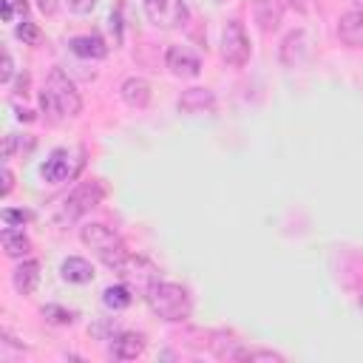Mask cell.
Instances as JSON below:
<instances>
[{"mask_svg":"<svg viewBox=\"0 0 363 363\" xmlns=\"http://www.w3.org/2000/svg\"><path fill=\"white\" fill-rule=\"evenodd\" d=\"M145 303L150 306L153 315H159L167 323H182L193 312L190 292L182 284H173V281H153L145 289Z\"/></svg>","mask_w":363,"mask_h":363,"instance_id":"cell-1","label":"cell"},{"mask_svg":"<svg viewBox=\"0 0 363 363\" xmlns=\"http://www.w3.org/2000/svg\"><path fill=\"white\" fill-rule=\"evenodd\" d=\"M79 238H82V244H85V247H88V250H91L108 269H113V272L130 258V252H128L122 235H119L116 230H111L108 224H102V221L82 224Z\"/></svg>","mask_w":363,"mask_h":363,"instance_id":"cell-2","label":"cell"},{"mask_svg":"<svg viewBox=\"0 0 363 363\" xmlns=\"http://www.w3.org/2000/svg\"><path fill=\"white\" fill-rule=\"evenodd\" d=\"M40 102L45 111H51L60 119H71L82 111V99L79 91L74 85V79L62 71V68H51L45 77V88L40 94Z\"/></svg>","mask_w":363,"mask_h":363,"instance_id":"cell-3","label":"cell"},{"mask_svg":"<svg viewBox=\"0 0 363 363\" xmlns=\"http://www.w3.org/2000/svg\"><path fill=\"white\" fill-rule=\"evenodd\" d=\"M102 196H105V184H102L99 179H91V182L77 184V187L60 201V210H57L54 221L62 224V227L71 224V221H77V218L85 216L91 207H96V204L102 201Z\"/></svg>","mask_w":363,"mask_h":363,"instance_id":"cell-4","label":"cell"},{"mask_svg":"<svg viewBox=\"0 0 363 363\" xmlns=\"http://www.w3.org/2000/svg\"><path fill=\"white\" fill-rule=\"evenodd\" d=\"M82 156H85L82 150H68V147H57V150H51V156H48L45 164H43V179L51 182V184L71 182V179L82 170V164H85Z\"/></svg>","mask_w":363,"mask_h":363,"instance_id":"cell-5","label":"cell"},{"mask_svg":"<svg viewBox=\"0 0 363 363\" xmlns=\"http://www.w3.org/2000/svg\"><path fill=\"white\" fill-rule=\"evenodd\" d=\"M221 60L233 68H244L247 60H250V40H247V31H244V23L241 20H230L224 28H221Z\"/></svg>","mask_w":363,"mask_h":363,"instance_id":"cell-6","label":"cell"},{"mask_svg":"<svg viewBox=\"0 0 363 363\" xmlns=\"http://www.w3.org/2000/svg\"><path fill=\"white\" fill-rule=\"evenodd\" d=\"M142 3H145V14L159 28H176L187 20L184 0H142Z\"/></svg>","mask_w":363,"mask_h":363,"instance_id":"cell-7","label":"cell"},{"mask_svg":"<svg viewBox=\"0 0 363 363\" xmlns=\"http://www.w3.org/2000/svg\"><path fill=\"white\" fill-rule=\"evenodd\" d=\"M164 65L170 68L173 77H182V79H193L201 74V60L199 54H193L190 48L184 45H170L167 54H164Z\"/></svg>","mask_w":363,"mask_h":363,"instance_id":"cell-8","label":"cell"},{"mask_svg":"<svg viewBox=\"0 0 363 363\" xmlns=\"http://www.w3.org/2000/svg\"><path fill=\"white\" fill-rule=\"evenodd\" d=\"M116 272L122 275L125 284H136V289H142V295H145V289H147L153 281H159V269H156L147 258H139V255H130Z\"/></svg>","mask_w":363,"mask_h":363,"instance_id":"cell-9","label":"cell"},{"mask_svg":"<svg viewBox=\"0 0 363 363\" xmlns=\"http://www.w3.org/2000/svg\"><path fill=\"white\" fill-rule=\"evenodd\" d=\"M309 51V40H306V31L303 28H292L284 40H281V48H278V60L289 68H295L298 62H303Z\"/></svg>","mask_w":363,"mask_h":363,"instance_id":"cell-10","label":"cell"},{"mask_svg":"<svg viewBox=\"0 0 363 363\" xmlns=\"http://www.w3.org/2000/svg\"><path fill=\"white\" fill-rule=\"evenodd\" d=\"M147 340L142 332H119L111 337V357L113 360H136L145 352Z\"/></svg>","mask_w":363,"mask_h":363,"instance_id":"cell-11","label":"cell"},{"mask_svg":"<svg viewBox=\"0 0 363 363\" xmlns=\"http://www.w3.org/2000/svg\"><path fill=\"white\" fill-rule=\"evenodd\" d=\"M179 111L182 113H213L216 111V94L210 88H187L182 96H179Z\"/></svg>","mask_w":363,"mask_h":363,"instance_id":"cell-12","label":"cell"},{"mask_svg":"<svg viewBox=\"0 0 363 363\" xmlns=\"http://www.w3.org/2000/svg\"><path fill=\"white\" fill-rule=\"evenodd\" d=\"M337 37L349 48H363V9H352L337 20Z\"/></svg>","mask_w":363,"mask_h":363,"instance_id":"cell-13","label":"cell"},{"mask_svg":"<svg viewBox=\"0 0 363 363\" xmlns=\"http://www.w3.org/2000/svg\"><path fill=\"white\" fill-rule=\"evenodd\" d=\"M252 17H255L258 28L264 34H269V31H275L281 26L284 6H281V0H252Z\"/></svg>","mask_w":363,"mask_h":363,"instance_id":"cell-14","label":"cell"},{"mask_svg":"<svg viewBox=\"0 0 363 363\" xmlns=\"http://www.w3.org/2000/svg\"><path fill=\"white\" fill-rule=\"evenodd\" d=\"M11 284L20 295H31L40 284V264L34 258H20V264L11 272Z\"/></svg>","mask_w":363,"mask_h":363,"instance_id":"cell-15","label":"cell"},{"mask_svg":"<svg viewBox=\"0 0 363 363\" xmlns=\"http://www.w3.org/2000/svg\"><path fill=\"white\" fill-rule=\"evenodd\" d=\"M119 96L130 108H147V102H150V82L145 77H128L119 85Z\"/></svg>","mask_w":363,"mask_h":363,"instance_id":"cell-16","label":"cell"},{"mask_svg":"<svg viewBox=\"0 0 363 363\" xmlns=\"http://www.w3.org/2000/svg\"><path fill=\"white\" fill-rule=\"evenodd\" d=\"M68 48L79 57V60H102L108 57V45L99 34H79V37H71Z\"/></svg>","mask_w":363,"mask_h":363,"instance_id":"cell-17","label":"cell"},{"mask_svg":"<svg viewBox=\"0 0 363 363\" xmlns=\"http://www.w3.org/2000/svg\"><path fill=\"white\" fill-rule=\"evenodd\" d=\"M60 275L68 284H88V281H94V267H91V261H85L79 255H71L60 264Z\"/></svg>","mask_w":363,"mask_h":363,"instance_id":"cell-18","label":"cell"},{"mask_svg":"<svg viewBox=\"0 0 363 363\" xmlns=\"http://www.w3.org/2000/svg\"><path fill=\"white\" fill-rule=\"evenodd\" d=\"M0 241H3V250H6L9 258H26V255L31 252V241H28V235H26L23 230L9 227V224L3 227Z\"/></svg>","mask_w":363,"mask_h":363,"instance_id":"cell-19","label":"cell"},{"mask_svg":"<svg viewBox=\"0 0 363 363\" xmlns=\"http://www.w3.org/2000/svg\"><path fill=\"white\" fill-rule=\"evenodd\" d=\"M210 349H213V354H216L218 360H241L247 346H241V340H235L233 335L216 332L213 340H210Z\"/></svg>","mask_w":363,"mask_h":363,"instance_id":"cell-20","label":"cell"},{"mask_svg":"<svg viewBox=\"0 0 363 363\" xmlns=\"http://www.w3.org/2000/svg\"><path fill=\"white\" fill-rule=\"evenodd\" d=\"M130 301H133V295H130V286H128V284H116V286H108V289L102 292V303H105L108 309H113V312L128 309Z\"/></svg>","mask_w":363,"mask_h":363,"instance_id":"cell-21","label":"cell"},{"mask_svg":"<svg viewBox=\"0 0 363 363\" xmlns=\"http://www.w3.org/2000/svg\"><path fill=\"white\" fill-rule=\"evenodd\" d=\"M14 150H20L23 156H26V153H31V150H34V139H31V136H26V139L20 142V136H17V133H9V136H6V142H3V156H6V159H11V156H14Z\"/></svg>","mask_w":363,"mask_h":363,"instance_id":"cell-22","label":"cell"},{"mask_svg":"<svg viewBox=\"0 0 363 363\" xmlns=\"http://www.w3.org/2000/svg\"><path fill=\"white\" fill-rule=\"evenodd\" d=\"M43 318L51 320V323L65 326V323H74L77 312L74 309H65V306H57V303H48V306H43Z\"/></svg>","mask_w":363,"mask_h":363,"instance_id":"cell-23","label":"cell"},{"mask_svg":"<svg viewBox=\"0 0 363 363\" xmlns=\"http://www.w3.org/2000/svg\"><path fill=\"white\" fill-rule=\"evenodd\" d=\"M14 34H17V40H23V43H28V45H37V43L43 40L40 28H37L31 20H20V26L14 28Z\"/></svg>","mask_w":363,"mask_h":363,"instance_id":"cell-24","label":"cell"},{"mask_svg":"<svg viewBox=\"0 0 363 363\" xmlns=\"http://www.w3.org/2000/svg\"><path fill=\"white\" fill-rule=\"evenodd\" d=\"M241 360H250V363H252V360H267V363H284L286 357H284L281 352H272V349H250V346H247V349H244V357H241Z\"/></svg>","mask_w":363,"mask_h":363,"instance_id":"cell-25","label":"cell"},{"mask_svg":"<svg viewBox=\"0 0 363 363\" xmlns=\"http://www.w3.org/2000/svg\"><path fill=\"white\" fill-rule=\"evenodd\" d=\"M3 221L9 227H23L26 221H31V213L28 210H14V207H6L3 210Z\"/></svg>","mask_w":363,"mask_h":363,"instance_id":"cell-26","label":"cell"},{"mask_svg":"<svg viewBox=\"0 0 363 363\" xmlns=\"http://www.w3.org/2000/svg\"><path fill=\"white\" fill-rule=\"evenodd\" d=\"M94 6H96V0H68V9L74 14H88Z\"/></svg>","mask_w":363,"mask_h":363,"instance_id":"cell-27","label":"cell"},{"mask_svg":"<svg viewBox=\"0 0 363 363\" xmlns=\"http://www.w3.org/2000/svg\"><path fill=\"white\" fill-rule=\"evenodd\" d=\"M11 74H14V60H11V54L6 51V54H3V71H0V82H9V79H11Z\"/></svg>","mask_w":363,"mask_h":363,"instance_id":"cell-28","label":"cell"},{"mask_svg":"<svg viewBox=\"0 0 363 363\" xmlns=\"http://www.w3.org/2000/svg\"><path fill=\"white\" fill-rule=\"evenodd\" d=\"M11 187H14V173L9 170V164H3V190H0V196L6 199L11 193Z\"/></svg>","mask_w":363,"mask_h":363,"instance_id":"cell-29","label":"cell"},{"mask_svg":"<svg viewBox=\"0 0 363 363\" xmlns=\"http://www.w3.org/2000/svg\"><path fill=\"white\" fill-rule=\"evenodd\" d=\"M119 14H122V6H116V11L111 14V28L116 31V43L122 40V17H119Z\"/></svg>","mask_w":363,"mask_h":363,"instance_id":"cell-30","label":"cell"},{"mask_svg":"<svg viewBox=\"0 0 363 363\" xmlns=\"http://www.w3.org/2000/svg\"><path fill=\"white\" fill-rule=\"evenodd\" d=\"M289 6H292L295 11H301V14H306V11L312 9V0H289Z\"/></svg>","mask_w":363,"mask_h":363,"instance_id":"cell-31","label":"cell"},{"mask_svg":"<svg viewBox=\"0 0 363 363\" xmlns=\"http://www.w3.org/2000/svg\"><path fill=\"white\" fill-rule=\"evenodd\" d=\"M9 3H11V6H14L20 14H26V9H28V0H9Z\"/></svg>","mask_w":363,"mask_h":363,"instance_id":"cell-32","label":"cell"},{"mask_svg":"<svg viewBox=\"0 0 363 363\" xmlns=\"http://www.w3.org/2000/svg\"><path fill=\"white\" fill-rule=\"evenodd\" d=\"M40 9H43V11H54V3H51V0H40Z\"/></svg>","mask_w":363,"mask_h":363,"instance_id":"cell-33","label":"cell"},{"mask_svg":"<svg viewBox=\"0 0 363 363\" xmlns=\"http://www.w3.org/2000/svg\"><path fill=\"white\" fill-rule=\"evenodd\" d=\"M360 306H363V298H360Z\"/></svg>","mask_w":363,"mask_h":363,"instance_id":"cell-34","label":"cell"},{"mask_svg":"<svg viewBox=\"0 0 363 363\" xmlns=\"http://www.w3.org/2000/svg\"><path fill=\"white\" fill-rule=\"evenodd\" d=\"M357 3H363V0H357Z\"/></svg>","mask_w":363,"mask_h":363,"instance_id":"cell-35","label":"cell"}]
</instances>
